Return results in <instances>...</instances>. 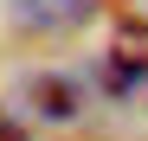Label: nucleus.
<instances>
[{"label": "nucleus", "instance_id": "nucleus-3", "mask_svg": "<svg viewBox=\"0 0 148 141\" xmlns=\"http://www.w3.org/2000/svg\"><path fill=\"white\" fill-rule=\"evenodd\" d=\"M32 96H39V109H45V115H58V122H64L71 109H77L71 83H58V77H39V83H32Z\"/></svg>", "mask_w": 148, "mask_h": 141}, {"label": "nucleus", "instance_id": "nucleus-4", "mask_svg": "<svg viewBox=\"0 0 148 141\" xmlns=\"http://www.w3.org/2000/svg\"><path fill=\"white\" fill-rule=\"evenodd\" d=\"M0 141H19V128H13V122H0Z\"/></svg>", "mask_w": 148, "mask_h": 141}, {"label": "nucleus", "instance_id": "nucleus-1", "mask_svg": "<svg viewBox=\"0 0 148 141\" xmlns=\"http://www.w3.org/2000/svg\"><path fill=\"white\" fill-rule=\"evenodd\" d=\"M13 13H19V26H32V32H64V26H77L90 13V0H13Z\"/></svg>", "mask_w": 148, "mask_h": 141}, {"label": "nucleus", "instance_id": "nucleus-2", "mask_svg": "<svg viewBox=\"0 0 148 141\" xmlns=\"http://www.w3.org/2000/svg\"><path fill=\"white\" fill-rule=\"evenodd\" d=\"M110 64H116V77H142V70H148V19H122V26H116Z\"/></svg>", "mask_w": 148, "mask_h": 141}]
</instances>
